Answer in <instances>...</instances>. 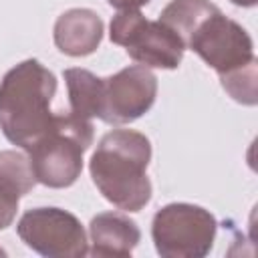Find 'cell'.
Wrapping results in <instances>:
<instances>
[{
	"mask_svg": "<svg viewBox=\"0 0 258 258\" xmlns=\"http://www.w3.org/2000/svg\"><path fill=\"white\" fill-rule=\"evenodd\" d=\"M220 77L256 62L254 42L248 30L218 8L206 16L185 42Z\"/></svg>",
	"mask_w": 258,
	"mask_h": 258,
	"instance_id": "52a82bcc",
	"label": "cell"
},
{
	"mask_svg": "<svg viewBox=\"0 0 258 258\" xmlns=\"http://www.w3.org/2000/svg\"><path fill=\"white\" fill-rule=\"evenodd\" d=\"M218 6L210 0H171L159 14V22H163L167 28H171L183 42L191 36V32L198 28V24L216 12Z\"/></svg>",
	"mask_w": 258,
	"mask_h": 258,
	"instance_id": "4fadbf2b",
	"label": "cell"
},
{
	"mask_svg": "<svg viewBox=\"0 0 258 258\" xmlns=\"http://www.w3.org/2000/svg\"><path fill=\"white\" fill-rule=\"evenodd\" d=\"M52 38L62 54L87 56L103 40V20L91 8H71L56 18Z\"/></svg>",
	"mask_w": 258,
	"mask_h": 258,
	"instance_id": "30bf717a",
	"label": "cell"
},
{
	"mask_svg": "<svg viewBox=\"0 0 258 258\" xmlns=\"http://www.w3.org/2000/svg\"><path fill=\"white\" fill-rule=\"evenodd\" d=\"M157 97V77L143 64H131L103 79L99 119L109 125H127L145 115Z\"/></svg>",
	"mask_w": 258,
	"mask_h": 258,
	"instance_id": "ba28073f",
	"label": "cell"
},
{
	"mask_svg": "<svg viewBox=\"0 0 258 258\" xmlns=\"http://www.w3.org/2000/svg\"><path fill=\"white\" fill-rule=\"evenodd\" d=\"M0 254H6V252H4V250H2V248H0Z\"/></svg>",
	"mask_w": 258,
	"mask_h": 258,
	"instance_id": "e0dca14e",
	"label": "cell"
},
{
	"mask_svg": "<svg viewBox=\"0 0 258 258\" xmlns=\"http://www.w3.org/2000/svg\"><path fill=\"white\" fill-rule=\"evenodd\" d=\"M36 177L28 155L6 149L0 151V230L12 226L20 198L32 191Z\"/></svg>",
	"mask_w": 258,
	"mask_h": 258,
	"instance_id": "8fae6325",
	"label": "cell"
},
{
	"mask_svg": "<svg viewBox=\"0 0 258 258\" xmlns=\"http://www.w3.org/2000/svg\"><path fill=\"white\" fill-rule=\"evenodd\" d=\"M93 123L75 113H54L52 125L32 143L26 153L36 183L69 187L83 171V155L93 145Z\"/></svg>",
	"mask_w": 258,
	"mask_h": 258,
	"instance_id": "3957f363",
	"label": "cell"
},
{
	"mask_svg": "<svg viewBox=\"0 0 258 258\" xmlns=\"http://www.w3.org/2000/svg\"><path fill=\"white\" fill-rule=\"evenodd\" d=\"M109 38L147 69H177L185 50L171 28L159 20H147L139 10H119L111 18Z\"/></svg>",
	"mask_w": 258,
	"mask_h": 258,
	"instance_id": "5b68a950",
	"label": "cell"
},
{
	"mask_svg": "<svg viewBox=\"0 0 258 258\" xmlns=\"http://www.w3.org/2000/svg\"><path fill=\"white\" fill-rule=\"evenodd\" d=\"M230 2L236 6H242V8H252V6H256L258 0H230Z\"/></svg>",
	"mask_w": 258,
	"mask_h": 258,
	"instance_id": "2e32d148",
	"label": "cell"
},
{
	"mask_svg": "<svg viewBox=\"0 0 258 258\" xmlns=\"http://www.w3.org/2000/svg\"><path fill=\"white\" fill-rule=\"evenodd\" d=\"M56 77L40 60L26 58L0 81V129L4 137L24 151L52 125L50 111Z\"/></svg>",
	"mask_w": 258,
	"mask_h": 258,
	"instance_id": "7a4b0ae2",
	"label": "cell"
},
{
	"mask_svg": "<svg viewBox=\"0 0 258 258\" xmlns=\"http://www.w3.org/2000/svg\"><path fill=\"white\" fill-rule=\"evenodd\" d=\"M151 161L149 139L133 129L105 133L91 155L89 171L103 198L119 210L139 212L151 200L147 165Z\"/></svg>",
	"mask_w": 258,
	"mask_h": 258,
	"instance_id": "6da1fadb",
	"label": "cell"
},
{
	"mask_svg": "<svg viewBox=\"0 0 258 258\" xmlns=\"http://www.w3.org/2000/svg\"><path fill=\"white\" fill-rule=\"evenodd\" d=\"M216 230L210 210L185 202L163 206L151 222V238L163 258H204L214 246Z\"/></svg>",
	"mask_w": 258,
	"mask_h": 258,
	"instance_id": "277c9868",
	"label": "cell"
},
{
	"mask_svg": "<svg viewBox=\"0 0 258 258\" xmlns=\"http://www.w3.org/2000/svg\"><path fill=\"white\" fill-rule=\"evenodd\" d=\"M117 10H139L141 6L149 4L151 0H107Z\"/></svg>",
	"mask_w": 258,
	"mask_h": 258,
	"instance_id": "9a60e30c",
	"label": "cell"
},
{
	"mask_svg": "<svg viewBox=\"0 0 258 258\" xmlns=\"http://www.w3.org/2000/svg\"><path fill=\"white\" fill-rule=\"evenodd\" d=\"M67 91H69V103L71 113L93 119L101 115V103H103V79L87 69H64L62 71Z\"/></svg>",
	"mask_w": 258,
	"mask_h": 258,
	"instance_id": "7c38bea8",
	"label": "cell"
},
{
	"mask_svg": "<svg viewBox=\"0 0 258 258\" xmlns=\"http://www.w3.org/2000/svg\"><path fill=\"white\" fill-rule=\"evenodd\" d=\"M20 240L46 258H81L89 254V240L79 218L62 208H32L16 224Z\"/></svg>",
	"mask_w": 258,
	"mask_h": 258,
	"instance_id": "8992f818",
	"label": "cell"
},
{
	"mask_svg": "<svg viewBox=\"0 0 258 258\" xmlns=\"http://www.w3.org/2000/svg\"><path fill=\"white\" fill-rule=\"evenodd\" d=\"M220 81H222L224 91L234 101H238L242 105H256L258 103V87H256L258 60L248 64V67H244V69H238V71H232L228 75H222Z\"/></svg>",
	"mask_w": 258,
	"mask_h": 258,
	"instance_id": "5bb4252c",
	"label": "cell"
},
{
	"mask_svg": "<svg viewBox=\"0 0 258 258\" xmlns=\"http://www.w3.org/2000/svg\"><path fill=\"white\" fill-rule=\"evenodd\" d=\"M91 248L89 254L97 258L113 256L127 258L141 240L139 226L121 212H101L89 224Z\"/></svg>",
	"mask_w": 258,
	"mask_h": 258,
	"instance_id": "9c48e42d",
	"label": "cell"
}]
</instances>
